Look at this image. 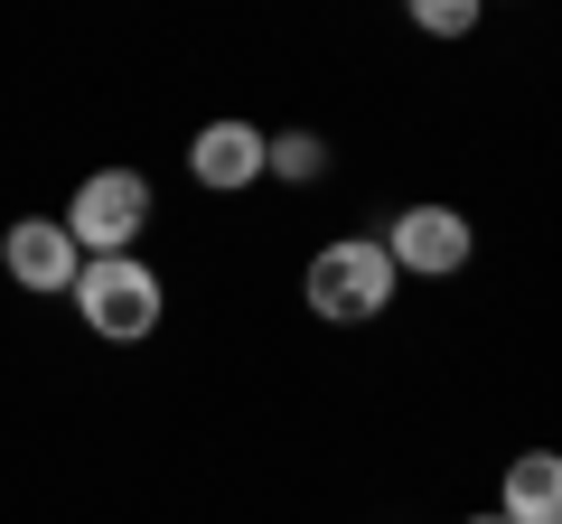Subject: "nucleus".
Instances as JSON below:
<instances>
[{"instance_id":"nucleus-1","label":"nucleus","mask_w":562,"mask_h":524,"mask_svg":"<svg viewBox=\"0 0 562 524\" xmlns=\"http://www.w3.org/2000/svg\"><path fill=\"white\" fill-rule=\"evenodd\" d=\"M66 300H76L85 338H103V346H150L160 319H169V282H160L150 253H85Z\"/></svg>"},{"instance_id":"nucleus-2","label":"nucleus","mask_w":562,"mask_h":524,"mask_svg":"<svg viewBox=\"0 0 562 524\" xmlns=\"http://www.w3.org/2000/svg\"><path fill=\"white\" fill-rule=\"evenodd\" d=\"M301 300H310V319H328V328H375L384 309L403 300V272L384 262L375 235H328L319 253L301 262Z\"/></svg>"},{"instance_id":"nucleus-3","label":"nucleus","mask_w":562,"mask_h":524,"mask_svg":"<svg viewBox=\"0 0 562 524\" xmlns=\"http://www.w3.org/2000/svg\"><path fill=\"white\" fill-rule=\"evenodd\" d=\"M57 225L76 235V253H140V235L160 225V187H150V169L103 160V169H85V179L66 187Z\"/></svg>"},{"instance_id":"nucleus-4","label":"nucleus","mask_w":562,"mask_h":524,"mask_svg":"<svg viewBox=\"0 0 562 524\" xmlns=\"http://www.w3.org/2000/svg\"><path fill=\"white\" fill-rule=\"evenodd\" d=\"M375 243H384V262H394L403 282H460L469 262H479V225H469L450 197H413V206H394Z\"/></svg>"},{"instance_id":"nucleus-5","label":"nucleus","mask_w":562,"mask_h":524,"mask_svg":"<svg viewBox=\"0 0 562 524\" xmlns=\"http://www.w3.org/2000/svg\"><path fill=\"white\" fill-rule=\"evenodd\" d=\"M76 272H85V253H76V235H66L57 216H10V225H0V282H10V291H29V300H66Z\"/></svg>"},{"instance_id":"nucleus-6","label":"nucleus","mask_w":562,"mask_h":524,"mask_svg":"<svg viewBox=\"0 0 562 524\" xmlns=\"http://www.w3.org/2000/svg\"><path fill=\"white\" fill-rule=\"evenodd\" d=\"M188 179H198L206 197H254L262 187V122L206 113L198 132H188Z\"/></svg>"},{"instance_id":"nucleus-7","label":"nucleus","mask_w":562,"mask_h":524,"mask_svg":"<svg viewBox=\"0 0 562 524\" xmlns=\"http://www.w3.org/2000/svg\"><path fill=\"white\" fill-rule=\"evenodd\" d=\"M497 515L506 524H562V459L553 449H516L497 468Z\"/></svg>"},{"instance_id":"nucleus-8","label":"nucleus","mask_w":562,"mask_h":524,"mask_svg":"<svg viewBox=\"0 0 562 524\" xmlns=\"http://www.w3.org/2000/svg\"><path fill=\"white\" fill-rule=\"evenodd\" d=\"M262 179L319 187L328 179V132H319V122H281V132H262Z\"/></svg>"},{"instance_id":"nucleus-9","label":"nucleus","mask_w":562,"mask_h":524,"mask_svg":"<svg viewBox=\"0 0 562 524\" xmlns=\"http://www.w3.org/2000/svg\"><path fill=\"white\" fill-rule=\"evenodd\" d=\"M403 20H413L422 38H441V47H450V38H469V29L487 20V0H403Z\"/></svg>"},{"instance_id":"nucleus-10","label":"nucleus","mask_w":562,"mask_h":524,"mask_svg":"<svg viewBox=\"0 0 562 524\" xmlns=\"http://www.w3.org/2000/svg\"><path fill=\"white\" fill-rule=\"evenodd\" d=\"M460 524H506V515H497V505H479V515H460Z\"/></svg>"}]
</instances>
